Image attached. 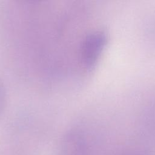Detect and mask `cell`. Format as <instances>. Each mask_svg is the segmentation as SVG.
Segmentation results:
<instances>
[{
    "instance_id": "2",
    "label": "cell",
    "mask_w": 155,
    "mask_h": 155,
    "mask_svg": "<svg viewBox=\"0 0 155 155\" xmlns=\"http://www.w3.org/2000/svg\"><path fill=\"white\" fill-rule=\"evenodd\" d=\"M85 143L82 136L77 132L67 134L62 146V155H85Z\"/></svg>"
},
{
    "instance_id": "1",
    "label": "cell",
    "mask_w": 155,
    "mask_h": 155,
    "mask_svg": "<svg viewBox=\"0 0 155 155\" xmlns=\"http://www.w3.org/2000/svg\"><path fill=\"white\" fill-rule=\"evenodd\" d=\"M108 35L104 30L93 31L84 39L81 48V61L84 68L91 71L97 65L108 42Z\"/></svg>"
},
{
    "instance_id": "3",
    "label": "cell",
    "mask_w": 155,
    "mask_h": 155,
    "mask_svg": "<svg viewBox=\"0 0 155 155\" xmlns=\"http://www.w3.org/2000/svg\"><path fill=\"white\" fill-rule=\"evenodd\" d=\"M6 99L5 90L3 83L0 80V114L4 110Z\"/></svg>"
}]
</instances>
